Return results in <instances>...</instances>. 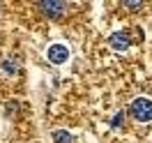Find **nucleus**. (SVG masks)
Segmentation results:
<instances>
[{
    "label": "nucleus",
    "mask_w": 152,
    "mask_h": 143,
    "mask_svg": "<svg viewBox=\"0 0 152 143\" xmlns=\"http://www.w3.org/2000/svg\"><path fill=\"white\" fill-rule=\"evenodd\" d=\"M51 136H53V143H74V136L67 129H56Z\"/></svg>",
    "instance_id": "nucleus-5"
},
{
    "label": "nucleus",
    "mask_w": 152,
    "mask_h": 143,
    "mask_svg": "<svg viewBox=\"0 0 152 143\" xmlns=\"http://www.w3.org/2000/svg\"><path fill=\"white\" fill-rule=\"evenodd\" d=\"M129 44H132V39H129V35L122 32V30H118V32H113V35L108 37V46L113 48V51H127Z\"/></svg>",
    "instance_id": "nucleus-4"
},
{
    "label": "nucleus",
    "mask_w": 152,
    "mask_h": 143,
    "mask_svg": "<svg viewBox=\"0 0 152 143\" xmlns=\"http://www.w3.org/2000/svg\"><path fill=\"white\" fill-rule=\"evenodd\" d=\"M37 7L46 14L48 19H56V16H60L67 10V2H62V0H42V2H37Z\"/></svg>",
    "instance_id": "nucleus-3"
},
{
    "label": "nucleus",
    "mask_w": 152,
    "mask_h": 143,
    "mask_svg": "<svg viewBox=\"0 0 152 143\" xmlns=\"http://www.w3.org/2000/svg\"><path fill=\"white\" fill-rule=\"evenodd\" d=\"M129 113L132 118H136L138 122H150L152 120V99L148 97H136L129 104Z\"/></svg>",
    "instance_id": "nucleus-1"
},
{
    "label": "nucleus",
    "mask_w": 152,
    "mask_h": 143,
    "mask_svg": "<svg viewBox=\"0 0 152 143\" xmlns=\"http://www.w3.org/2000/svg\"><path fill=\"white\" fill-rule=\"evenodd\" d=\"M0 67H2V72H5V74H16V72H19L16 62H14V60H10V58H5V60L0 62Z\"/></svg>",
    "instance_id": "nucleus-6"
},
{
    "label": "nucleus",
    "mask_w": 152,
    "mask_h": 143,
    "mask_svg": "<svg viewBox=\"0 0 152 143\" xmlns=\"http://www.w3.org/2000/svg\"><path fill=\"white\" fill-rule=\"evenodd\" d=\"M122 7H129V10H138V7H141V2H136V0H124Z\"/></svg>",
    "instance_id": "nucleus-7"
},
{
    "label": "nucleus",
    "mask_w": 152,
    "mask_h": 143,
    "mask_svg": "<svg viewBox=\"0 0 152 143\" xmlns=\"http://www.w3.org/2000/svg\"><path fill=\"white\" fill-rule=\"evenodd\" d=\"M46 58H48V62H53V65H65L69 60V48L65 44H51L46 48Z\"/></svg>",
    "instance_id": "nucleus-2"
},
{
    "label": "nucleus",
    "mask_w": 152,
    "mask_h": 143,
    "mask_svg": "<svg viewBox=\"0 0 152 143\" xmlns=\"http://www.w3.org/2000/svg\"><path fill=\"white\" fill-rule=\"evenodd\" d=\"M122 118H124V113H122V111H120V113H115V118L111 120V127H118V125L122 122Z\"/></svg>",
    "instance_id": "nucleus-8"
}]
</instances>
